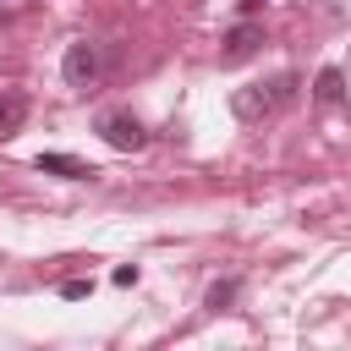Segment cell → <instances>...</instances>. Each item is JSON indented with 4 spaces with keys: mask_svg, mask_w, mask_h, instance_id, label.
Segmentation results:
<instances>
[{
    "mask_svg": "<svg viewBox=\"0 0 351 351\" xmlns=\"http://www.w3.org/2000/svg\"><path fill=\"white\" fill-rule=\"evenodd\" d=\"M335 16L346 22V16H351V0H335Z\"/></svg>",
    "mask_w": 351,
    "mask_h": 351,
    "instance_id": "cell-10",
    "label": "cell"
},
{
    "mask_svg": "<svg viewBox=\"0 0 351 351\" xmlns=\"http://www.w3.org/2000/svg\"><path fill=\"white\" fill-rule=\"evenodd\" d=\"M88 291H93V285H88V280H66V285H60V296H66V302H82V296H88Z\"/></svg>",
    "mask_w": 351,
    "mask_h": 351,
    "instance_id": "cell-9",
    "label": "cell"
},
{
    "mask_svg": "<svg viewBox=\"0 0 351 351\" xmlns=\"http://www.w3.org/2000/svg\"><path fill=\"white\" fill-rule=\"evenodd\" d=\"M313 99H318V104H340V99H346V71H340V66H324V71L313 77Z\"/></svg>",
    "mask_w": 351,
    "mask_h": 351,
    "instance_id": "cell-6",
    "label": "cell"
},
{
    "mask_svg": "<svg viewBox=\"0 0 351 351\" xmlns=\"http://www.w3.org/2000/svg\"><path fill=\"white\" fill-rule=\"evenodd\" d=\"M22 121H27V99H22V93H5V99H0V137H16Z\"/></svg>",
    "mask_w": 351,
    "mask_h": 351,
    "instance_id": "cell-7",
    "label": "cell"
},
{
    "mask_svg": "<svg viewBox=\"0 0 351 351\" xmlns=\"http://www.w3.org/2000/svg\"><path fill=\"white\" fill-rule=\"evenodd\" d=\"M38 170H44V176H66V181H93V176H99V170L82 165L77 154H38Z\"/></svg>",
    "mask_w": 351,
    "mask_h": 351,
    "instance_id": "cell-5",
    "label": "cell"
},
{
    "mask_svg": "<svg viewBox=\"0 0 351 351\" xmlns=\"http://www.w3.org/2000/svg\"><path fill=\"white\" fill-rule=\"evenodd\" d=\"M258 5H263V0H241V16H252V11H258Z\"/></svg>",
    "mask_w": 351,
    "mask_h": 351,
    "instance_id": "cell-11",
    "label": "cell"
},
{
    "mask_svg": "<svg viewBox=\"0 0 351 351\" xmlns=\"http://www.w3.org/2000/svg\"><path fill=\"white\" fill-rule=\"evenodd\" d=\"M236 291H241L236 280H214V285H208V296H203V307H214V313H219V307H230V302H236Z\"/></svg>",
    "mask_w": 351,
    "mask_h": 351,
    "instance_id": "cell-8",
    "label": "cell"
},
{
    "mask_svg": "<svg viewBox=\"0 0 351 351\" xmlns=\"http://www.w3.org/2000/svg\"><path fill=\"white\" fill-rule=\"evenodd\" d=\"M291 99H296V71H280V77H269V82L236 88V93H230V110H236V121H269V115L285 110Z\"/></svg>",
    "mask_w": 351,
    "mask_h": 351,
    "instance_id": "cell-1",
    "label": "cell"
},
{
    "mask_svg": "<svg viewBox=\"0 0 351 351\" xmlns=\"http://www.w3.org/2000/svg\"><path fill=\"white\" fill-rule=\"evenodd\" d=\"M258 44H263V27H258L252 16H241V22L225 33V49H219V55H225V60H247Z\"/></svg>",
    "mask_w": 351,
    "mask_h": 351,
    "instance_id": "cell-4",
    "label": "cell"
},
{
    "mask_svg": "<svg viewBox=\"0 0 351 351\" xmlns=\"http://www.w3.org/2000/svg\"><path fill=\"white\" fill-rule=\"evenodd\" d=\"M99 44L93 38H77V44H66V60H60V77H66V88H93L99 82Z\"/></svg>",
    "mask_w": 351,
    "mask_h": 351,
    "instance_id": "cell-2",
    "label": "cell"
},
{
    "mask_svg": "<svg viewBox=\"0 0 351 351\" xmlns=\"http://www.w3.org/2000/svg\"><path fill=\"white\" fill-rule=\"evenodd\" d=\"M99 137H104L115 154H137V148L148 143L143 121H137V115H126V110H104V115H99Z\"/></svg>",
    "mask_w": 351,
    "mask_h": 351,
    "instance_id": "cell-3",
    "label": "cell"
}]
</instances>
